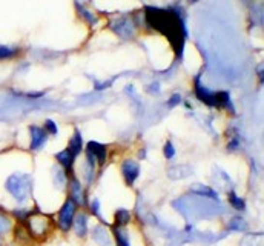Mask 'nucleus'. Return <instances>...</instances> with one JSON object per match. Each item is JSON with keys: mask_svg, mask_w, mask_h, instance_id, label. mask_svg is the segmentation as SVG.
Returning a JSON list of instances; mask_svg holds the SVG:
<instances>
[{"mask_svg": "<svg viewBox=\"0 0 264 246\" xmlns=\"http://www.w3.org/2000/svg\"><path fill=\"white\" fill-rule=\"evenodd\" d=\"M74 156H78V154L81 152V149H83V139H81V134L78 131L74 132V135H72V139L69 140V148H68Z\"/></svg>", "mask_w": 264, "mask_h": 246, "instance_id": "17", "label": "nucleus"}, {"mask_svg": "<svg viewBox=\"0 0 264 246\" xmlns=\"http://www.w3.org/2000/svg\"><path fill=\"white\" fill-rule=\"evenodd\" d=\"M31 149H40L43 147V143L47 142L48 134L45 130L39 128V126H31Z\"/></svg>", "mask_w": 264, "mask_h": 246, "instance_id": "8", "label": "nucleus"}, {"mask_svg": "<svg viewBox=\"0 0 264 246\" xmlns=\"http://www.w3.org/2000/svg\"><path fill=\"white\" fill-rule=\"evenodd\" d=\"M5 188L10 193L17 202H25L26 198L30 197L31 189H32V179L28 174H20V172H16V174L10 176L5 181Z\"/></svg>", "mask_w": 264, "mask_h": 246, "instance_id": "3", "label": "nucleus"}, {"mask_svg": "<svg viewBox=\"0 0 264 246\" xmlns=\"http://www.w3.org/2000/svg\"><path fill=\"white\" fill-rule=\"evenodd\" d=\"M175 156V148H174V145H172L171 142H168L165 145V157L166 159H174Z\"/></svg>", "mask_w": 264, "mask_h": 246, "instance_id": "25", "label": "nucleus"}, {"mask_svg": "<svg viewBox=\"0 0 264 246\" xmlns=\"http://www.w3.org/2000/svg\"><path fill=\"white\" fill-rule=\"evenodd\" d=\"M56 159L59 160V163L63 166V169H71L72 163H74L76 156H74V154H72L69 149H63L62 152H59V154H57Z\"/></svg>", "mask_w": 264, "mask_h": 246, "instance_id": "15", "label": "nucleus"}, {"mask_svg": "<svg viewBox=\"0 0 264 246\" xmlns=\"http://www.w3.org/2000/svg\"><path fill=\"white\" fill-rule=\"evenodd\" d=\"M229 202H231V205L235 208V209H238V211H243V209L246 208V205H244V200L243 198H240L238 196H236L233 191L229 194Z\"/></svg>", "mask_w": 264, "mask_h": 246, "instance_id": "22", "label": "nucleus"}, {"mask_svg": "<svg viewBox=\"0 0 264 246\" xmlns=\"http://www.w3.org/2000/svg\"><path fill=\"white\" fill-rule=\"evenodd\" d=\"M131 220V214L129 211H126V209H118L115 213V225L117 226H124L126 223H129Z\"/></svg>", "mask_w": 264, "mask_h": 246, "instance_id": "19", "label": "nucleus"}, {"mask_svg": "<svg viewBox=\"0 0 264 246\" xmlns=\"http://www.w3.org/2000/svg\"><path fill=\"white\" fill-rule=\"evenodd\" d=\"M93 237H94L95 243L100 246H111L112 245V237L106 228H103V226H95L93 230Z\"/></svg>", "mask_w": 264, "mask_h": 246, "instance_id": "10", "label": "nucleus"}, {"mask_svg": "<svg viewBox=\"0 0 264 246\" xmlns=\"http://www.w3.org/2000/svg\"><path fill=\"white\" fill-rule=\"evenodd\" d=\"M52 180H54V185H56V188L63 189V186L66 185V180H68L65 169L60 168V166L54 168L52 169Z\"/></svg>", "mask_w": 264, "mask_h": 246, "instance_id": "16", "label": "nucleus"}, {"mask_svg": "<svg viewBox=\"0 0 264 246\" xmlns=\"http://www.w3.org/2000/svg\"><path fill=\"white\" fill-rule=\"evenodd\" d=\"M189 191H190V194H195V196L204 197V198L218 200V193H215V189L209 188V186H206V185H202V183H194V185H190Z\"/></svg>", "mask_w": 264, "mask_h": 246, "instance_id": "9", "label": "nucleus"}, {"mask_svg": "<svg viewBox=\"0 0 264 246\" xmlns=\"http://www.w3.org/2000/svg\"><path fill=\"white\" fill-rule=\"evenodd\" d=\"M45 131H48L49 134H57L59 128H57V125L54 123L52 120H47V122H45Z\"/></svg>", "mask_w": 264, "mask_h": 246, "instance_id": "26", "label": "nucleus"}, {"mask_svg": "<svg viewBox=\"0 0 264 246\" xmlns=\"http://www.w3.org/2000/svg\"><path fill=\"white\" fill-rule=\"evenodd\" d=\"M28 228H30V232L34 237H43L49 231V218L47 215H42V214H34L30 215V220H28Z\"/></svg>", "mask_w": 264, "mask_h": 246, "instance_id": "4", "label": "nucleus"}, {"mask_svg": "<svg viewBox=\"0 0 264 246\" xmlns=\"http://www.w3.org/2000/svg\"><path fill=\"white\" fill-rule=\"evenodd\" d=\"M192 168L189 166H174L169 172H168V177L172 180H181V179H186L192 176Z\"/></svg>", "mask_w": 264, "mask_h": 246, "instance_id": "13", "label": "nucleus"}, {"mask_svg": "<svg viewBox=\"0 0 264 246\" xmlns=\"http://www.w3.org/2000/svg\"><path fill=\"white\" fill-rule=\"evenodd\" d=\"M76 206H77V203L72 198H68L65 205L62 206L60 213H59V225L63 231H68L71 228L72 220H74V215H76Z\"/></svg>", "mask_w": 264, "mask_h": 246, "instance_id": "5", "label": "nucleus"}, {"mask_svg": "<svg viewBox=\"0 0 264 246\" xmlns=\"http://www.w3.org/2000/svg\"><path fill=\"white\" fill-rule=\"evenodd\" d=\"M180 102H181V96H180V94H174V96H172V97L169 98L168 106H169V108H174V106H177Z\"/></svg>", "mask_w": 264, "mask_h": 246, "instance_id": "27", "label": "nucleus"}, {"mask_svg": "<svg viewBox=\"0 0 264 246\" xmlns=\"http://www.w3.org/2000/svg\"><path fill=\"white\" fill-rule=\"evenodd\" d=\"M88 152L93 156L100 165H103L105 160H106V154H108V149L103 143H98V142H89L88 143Z\"/></svg>", "mask_w": 264, "mask_h": 246, "instance_id": "7", "label": "nucleus"}, {"mask_svg": "<svg viewBox=\"0 0 264 246\" xmlns=\"http://www.w3.org/2000/svg\"><path fill=\"white\" fill-rule=\"evenodd\" d=\"M240 246H263V235L261 234H248L243 237Z\"/></svg>", "mask_w": 264, "mask_h": 246, "instance_id": "18", "label": "nucleus"}, {"mask_svg": "<svg viewBox=\"0 0 264 246\" xmlns=\"http://www.w3.org/2000/svg\"><path fill=\"white\" fill-rule=\"evenodd\" d=\"M236 147H238V140L233 139V140H232V143H229V149H235Z\"/></svg>", "mask_w": 264, "mask_h": 246, "instance_id": "29", "label": "nucleus"}, {"mask_svg": "<svg viewBox=\"0 0 264 246\" xmlns=\"http://www.w3.org/2000/svg\"><path fill=\"white\" fill-rule=\"evenodd\" d=\"M229 230H233V231H244V230H248V223H246L243 220V217H233L231 218V222H229Z\"/></svg>", "mask_w": 264, "mask_h": 246, "instance_id": "20", "label": "nucleus"}, {"mask_svg": "<svg viewBox=\"0 0 264 246\" xmlns=\"http://www.w3.org/2000/svg\"><path fill=\"white\" fill-rule=\"evenodd\" d=\"M115 242H117V246H129V242H127V235L126 232L123 231L122 226H117L115 228Z\"/></svg>", "mask_w": 264, "mask_h": 246, "instance_id": "21", "label": "nucleus"}, {"mask_svg": "<svg viewBox=\"0 0 264 246\" xmlns=\"http://www.w3.org/2000/svg\"><path fill=\"white\" fill-rule=\"evenodd\" d=\"M74 230L77 232V235L83 237L88 232V215L86 214H78L77 217H74Z\"/></svg>", "mask_w": 264, "mask_h": 246, "instance_id": "14", "label": "nucleus"}, {"mask_svg": "<svg viewBox=\"0 0 264 246\" xmlns=\"http://www.w3.org/2000/svg\"><path fill=\"white\" fill-rule=\"evenodd\" d=\"M0 243H2V242H0Z\"/></svg>", "mask_w": 264, "mask_h": 246, "instance_id": "30", "label": "nucleus"}, {"mask_svg": "<svg viewBox=\"0 0 264 246\" xmlns=\"http://www.w3.org/2000/svg\"><path fill=\"white\" fill-rule=\"evenodd\" d=\"M195 94L197 97L202 100L203 103L209 105V106H217V100H215V93H211L209 89L203 88L202 85H200V82L197 80L195 83Z\"/></svg>", "mask_w": 264, "mask_h": 246, "instance_id": "12", "label": "nucleus"}, {"mask_svg": "<svg viewBox=\"0 0 264 246\" xmlns=\"http://www.w3.org/2000/svg\"><path fill=\"white\" fill-rule=\"evenodd\" d=\"M146 20L151 28L157 30L161 34L166 35L168 40H171L172 47H174V49L180 56V52L183 51V43H185V28L178 14L172 10L148 8Z\"/></svg>", "mask_w": 264, "mask_h": 246, "instance_id": "1", "label": "nucleus"}, {"mask_svg": "<svg viewBox=\"0 0 264 246\" xmlns=\"http://www.w3.org/2000/svg\"><path fill=\"white\" fill-rule=\"evenodd\" d=\"M16 54V51L13 48H8V47H0V60H5V59H11Z\"/></svg>", "mask_w": 264, "mask_h": 246, "instance_id": "24", "label": "nucleus"}, {"mask_svg": "<svg viewBox=\"0 0 264 246\" xmlns=\"http://www.w3.org/2000/svg\"><path fill=\"white\" fill-rule=\"evenodd\" d=\"M71 198L74 200L77 205H85L86 203V198H85V193H83V188H81L80 181L76 177H71Z\"/></svg>", "mask_w": 264, "mask_h": 246, "instance_id": "11", "label": "nucleus"}, {"mask_svg": "<svg viewBox=\"0 0 264 246\" xmlns=\"http://www.w3.org/2000/svg\"><path fill=\"white\" fill-rule=\"evenodd\" d=\"M122 172H123L126 183L132 185L140 174V166H139V163L134 162V160H124L123 165H122Z\"/></svg>", "mask_w": 264, "mask_h": 246, "instance_id": "6", "label": "nucleus"}, {"mask_svg": "<svg viewBox=\"0 0 264 246\" xmlns=\"http://www.w3.org/2000/svg\"><path fill=\"white\" fill-rule=\"evenodd\" d=\"M10 230H11V220L5 214L0 213V234L10 231Z\"/></svg>", "mask_w": 264, "mask_h": 246, "instance_id": "23", "label": "nucleus"}, {"mask_svg": "<svg viewBox=\"0 0 264 246\" xmlns=\"http://www.w3.org/2000/svg\"><path fill=\"white\" fill-rule=\"evenodd\" d=\"M174 208L177 211L183 213L185 215H198V217H211L218 213H223L224 209L220 203H211L203 198H192V197H181L175 200Z\"/></svg>", "mask_w": 264, "mask_h": 246, "instance_id": "2", "label": "nucleus"}, {"mask_svg": "<svg viewBox=\"0 0 264 246\" xmlns=\"http://www.w3.org/2000/svg\"><path fill=\"white\" fill-rule=\"evenodd\" d=\"M91 209H93V213H94V214L100 215V202H98L97 198L93 200V203H91Z\"/></svg>", "mask_w": 264, "mask_h": 246, "instance_id": "28", "label": "nucleus"}]
</instances>
